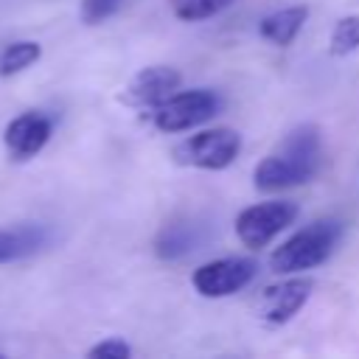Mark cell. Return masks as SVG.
<instances>
[{"label":"cell","mask_w":359,"mask_h":359,"mask_svg":"<svg viewBox=\"0 0 359 359\" xmlns=\"http://www.w3.org/2000/svg\"><path fill=\"white\" fill-rule=\"evenodd\" d=\"M323 168V135L317 123H300L255 165L252 185L264 194L311 182Z\"/></svg>","instance_id":"6da1fadb"},{"label":"cell","mask_w":359,"mask_h":359,"mask_svg":"<svg viewBox=\"0 0 359 359\" xmlns=\"http://www.w3.org/2000/svg\"><path fill=\"white\" fill-rule=\"evenodd\" d=\"M342 233L345 224L339 219H317L272 250L269 269L275 275H297L314 269L334 255L337 244L342 241Z\"/></svg>","instance_id":"7a4b0ae2"},{"label":"cell","mask_w":359,"mask_h":359,"mask_svg":"<svg viewBox=\"0 0 359 359\" xmlns=\"http://www.w3.org/2000/svg\"><path fill=\"white\" fill-rule=\"evenodd\" d=\"M241 154V135L230 126L202 129L171 149V160L185 168L199 171H224Z\"/></svg>","instance_id":"3957f363"},{"label":"cell","mask_w":359,"mask_h":359,"mask_svg":"<svg viewBox=\"0 0 359 359\" xmlns=\"http://www.w3.org/2000/svg\"><path fill=\"white\" fill-rule=\"evenodd\" d=\"M222 109V95L210 87H194V90H177L168 101H163L157 109H151V126L157 132L174 135L188 132Z\"/></svg>","instance_id":"277c9868"},{"label":"cell","mask_w":359,"mask_h":359,"mask_svg":"<svg viewBox=\"0 0 359 359\" xmlns=\"http://www.w3.org/2000/svg\"><path fill=\"white\" fill-rule=\"evenodd\" d=\"M297 213L300 208L289 199H269L250 205L236 216V236L244 247L261 250L269 241H275L289 224H294Z\"/></svg>","instance_id":"5b68a950"},{"label":"cell","mask_w":359,"mask_h":359,"mask_svg":"<svg viewBox=\"0 0 359 359\" xmlns=\"http://www.w3.org/2000/svg\"><path fill=\"white\" fill-rule=\"evenodd\" d=\"M258 266L250 258H216L194 269L191 283L202 297H230L252 283Z\"/></svg>","instance_id":"8992f818"},{"label":"cell","mask_w":359,"mask_h":359,"mask_svg":"<svg viewBox=\"0 0 359 359\" xmlns=\"http://www.w3.org/2000/svg\"><path fill=\"white\" fill-rule=\"evenodd\" d=\"M182 87V73L171 65H149L137 70L121 93V101L132 109H157Z\"/></svg>","instance_id":"52a82bcc"},{"label":"cell","mask_w":359,"mask_h":359,"mask_svg":"<svg viewBox=\"0 0 359 359\" xmlns=\"http://www.w3.org/2000/svg\"><path fill=\"white\" fill-rule=\"evenodd\" d=\"M53 135V118L42 109H28L11 118L3 129V146L11 160H31L36 157Z\"/></svg>","instance_id":"ba28073f"},{"label":"cell","mask_w":359,"mask_h":359,"mask_svg":"<svg viewBox=\"0 0 359 359\" xmlns=\"http://www.w3.org/2000/svg\"><path fill=\"white\" fill-rule=\"evenodd\" d=\"M314 280L311 278H289L283 283L266 286L261 292V303H258V314L266 325H286L311 297Z\"/></svg>","instance_id":"9c48e42d"},{"label":"cell","mask_w":359,"mask_h":359,"mask_svg":"<svg viewBox=\"0 0 359 359\" xmlns=\"http://www.w3.org/2000/svg\"><path fill=\"white\" fill-rule=\"evenodd\" d=\"M202 238H205V230L196 219H171L157 230L151 250L160 261H182L199 250Z\"/></svg>","instance_id":"30bf717a"},{"label":"cell","mask_w":359,"mask_h":359,"mask_svg":"<svg viewBox=\"0 0 359 359\" xmlns=\"http://www.w3.org/2000/svg\"><path fill=\"white\" fill-rule=\"evenodd\" d=\"M306 20H309V6L306 3L278 8V11L258 20V36L266 39L269 45H275V48H289L297 39V34L303 31Z\"/></svg>","instance_id":"8fae6325"},{"label":"cell","mask_w":359,"mask_h":359,"mask_svg":"<svg viewBox=\"0 0 359 359\" xmlns=\"http://www.w3.org/2000/svg\"><path fill=\"white\" fill-rule=\"evenodd\" d=\"M50 233L45 224H17L0 230V264H11L39 252L48 244Z\"/></svg>","instance_id":"7c38bea8"},{"label":"cell","mask_w":359,"mask_h":359,"mask_svg":"<svg viewBox=\"0 0 359 359\" xmlns=\"http://www.w3.org/2000/svg\"><path fill=\"white\" fill-rule=\"evenodd\" d=\"M42 56V45L34 39H17L8 42L0 50V79H11L22 70H28L31 65H36Z\"/></svg>","instance_id":"4fadbf2b"},{"label":"cell","mask_w":359,"mask_h":359,"mask_svg":"<svg viewBox=\"0 0 359 359\" xmlns=\"http://www.w3.org/2000/svg\"><path fill=\"white\" fill-rule=\"evenodd\" d=\"M236 0H168V8L182 22H202V20L222 14Z\"/></svg>","instance_id":"5bb4252c"},{"label":"cell","mask_w":359,"mask_h":359,"mask_svg":"<svg viewBox=\"0 0 359 359\" xmlns=\"http://www.w3.org/2000/svg\"><path fill=\"white\" fill-rule=\"evenodd\" d=\"M328 50H331V56H348V53L359 50V14H348V17L337 20L331 39H328Z\"/></svg>","instance_id":"9a60e30c"},{"label":"cell","mask_w":359,"mask_h":359,"mask_svg":"<svg viewBox=\"0 0 359 359\" xmlns=\"http://www.w3.org/2000/svg\"><path fill=\"white\" fill-rule=\"evenodd\" d=\"M129 0H81L79 6V17L84 25H101L109 17H115Z\"/></svg>","instance_id":"2e32d148"},{"label":"cell","mask_w":359,"mask_h":359,"mask_svg":"<svg viewBox=\"0 0 359 359\" xmlns=\"http://www.w3.org/2000/svg\"><path fill=\"white\" fill-rule=\"evenodd\" d=\"M87 356L90 359H126V356H132V345L123 342V339H118V337H109V339L93 345L87 351Z\"/></svg>","instance_id":"e0dca14e"}]
</instances>
